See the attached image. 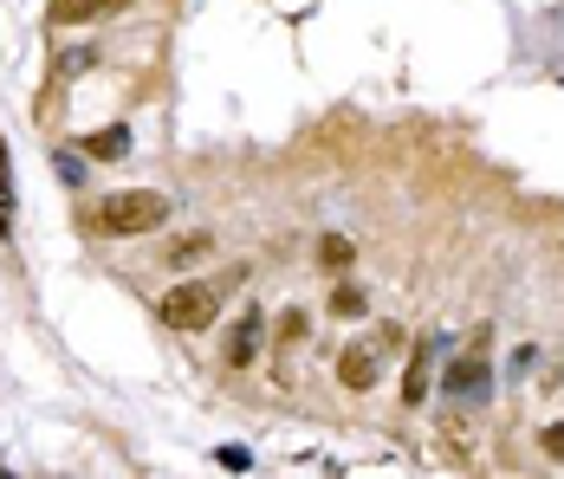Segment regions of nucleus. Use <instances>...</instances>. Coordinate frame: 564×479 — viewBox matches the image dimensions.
Instances as JSON below:
<instances>
[{"label":"nucleus","instance_id":"1","mask_svg":"<svg viewBox=\"0 0 564 479\" xmlns=\"http://www.w3.org/2000/svg\"><path fill=\"white\" fill-rule=\"evenodd\" d=\"M163 220H170V195H156V188H117L98 202V233H111V240L156 233Z\"/></svg>","mask_w":564,"mask_h":479},{"label":"nucleus","instance_id":"2","mask_svg":"<svg viewBox=\"0 0 564 479\" xmlns=\"http://www.w3.org/2000/svg\"><path fill=\"white\" fill-rule=\"evenodd\" d=\"M156 318L170 324V330H188L195 337V330H208V324L221 318V292L215 285H175L170 298L156 305Z\"/></svg>","mask_w":564,"mask_h":479},{"label":"nucleus","instance_id":"3","mask_svg":"<svg viewBox=\"0 0 564 479\" xmlns=\"http://www.w3.org/2000/svg\"><path fill=\"white\" fill-rule=\"evenodd\" d=\"M260 344H267L260 312H240V318L227 324V337H221V363H227V370H247V363L260 357Z\"/></svg>","mask_w":564,"mask_h":479},{"label":"nucleus","instance_id":"4","mask_svg":"<svg viewBox=\"0 0 564 479\" xmlns=\"http://www.w3.org/2000/svg\"><path fill=\"white\" fill-rule=\"evenodd\" d=\"M383 375V350L377 344H344L338 350V382L344 389H370Z\"/></svg>","mask_w":564,"mask_h":479},{"label":"nucleus","instance_id":"5","mask_svg":"<svg viewBox=\"0 0 564 479\" xmlns=\"http://www.w3.org/2000/svg\"><path fill=\"white\" fill-rule=\"evenodd\" d=\"M435 454H442V467H474V454H480V434L460 422V415H448V422H442V434H435Z\"/></svg>","mask_w":564,"mask_h":479},{"label":"nucleus","instance_id":"6","mask_svg":"<svg viewBox=\"0 0 564 479\" xmlns=\"http://www.w3.org/2000/svg\"><path fill=\"white\" fill-rule=\"evenodd\" d=\"M130 0H46V20L53 26H98L105 13H123Z\"/></svg>","mask_w":564,"mask_h":479},{"label":"nucleus","instance_id":"7","mask_svg":"<svg viewBox=\"0 0 564 479\" xmlns=\"http://www.w3.org/2000/svg\"><path fill=\"white\" fill-rule=\"evenodd\" d=\"M91 65H98V40H85V46H58L46 78H53V91H65V85H72L78 72H91Z\"/></svg>","mask_w":564,"mask_h":479},{"label":"nucleus","instance_id":"8","mask_svg":"<svg viewBox=\"0 0 564 479\" xmlns=\"http://www.w3.org/2000/svg\"><path fill=\"white\" fill-rule=\"evenodd\" d=\"M448 395L454 402H480V395H487V357H480V350L448 370Z\"/></svg>","mask_w":564,"mask_h":479},{"label":"nucleus","instance_id":"9","mask_svg":"<svg viewBox=\"0 0 564 479\" xmlns=\"http://www.w3.org/2000/svg\"><path fill=\"white\" fill-rule=\"evenodd\" d=\"M85 156H91V162H123V156H130V130H123V123H111V130L85 137Z\"/></svg>","mask_w":564,"mask_h":479},{"label":"nucleus","instance_id":"10","mask_svg":"<svg viewBox=\"0 0 564 479\" xmlns=\"http://www.w3.org/2000/svg\"><path fill=\"white\" fill-rule=\"evenodd\" d=\"M208 253H215V240H208V233H182V240H170V253H163V260H170L175 272H188V266H202Z\"/></svg>","mask_w":564,"mask_h":479},{"label":"nucleus","instance_id":"11","mask_svg":"<svg viewBox=\"0 0 564 479\" xmlns=\"http://www.w3.org/2000/svg\"><path fill=\"white\" fill-rule=\"evenodd\" d=\"M305 337H312V318H305V305L280 312V324H273V350H299Z\"/></svg>","mask_w":564,"mask_h":479},{"label":"nucleus","instance_id":"12","mask_svg":"<svg viewBox=\"0 0 564 479\" xmlns=\"http://www.w3.org/2000/svg\"><path fill=\"white\" fill-rule=\"evenodd\" d=\"M422 395H429V344H422V350H409V375H402V402L415 409Z\"/></svg>","mask_w":564,"mask_h":479},{"label":"nucleus","instance_id":"13","mask_svg":"<svg viewBox=\"0 0 564 479\" xmlns=\"http://www.w3.org/2000/svg\"><path fill=\"white\" fill-rule=\"evenodd\" d=\"M0 240H13V156H7V137H0Z\"/></svg>","mask_w":564,"mask_h":479},{"label":"nucleus","instance_id":"14","mask_svg":"<svg viewBox=\"0 0 564 479\" xmlns=\"http://www.w3.org/2000/svg\"><path fill=\"white\" fill-rule=\"evenodd\" d=\"M350 260H357V247H350L344 233H325V240H318V266L344 272V266H350Z\"/></svg>","mask_w":564,"mask_h":479},{"label":"nucleus","instance_id":"15","mask_svg":"<svg viewBox=\"0 0 564 479\" xmlns=\"http://www.w3.org/2000/svg\"><path fill=\"white\" fill-rule=\"evenodd\" d=\"M364 312H370V298H364L357 285H338V292H332V318H364Z\"/></svg>","mask_w":564,"mask_h":479},{"label":"nucleus","instance_id":"16","mask_svg":"<svg viewBox=\"0 0 564 479\" xmlns=\"http://www.w3.org/2000/svg\"><path fill=\"white\" fill-rule=\"evenodd\" d=\"M539 447H545V460H558V467H564V427H545V434H539Z\"/></svg>","mask_w":564,"mask_h":479},{"label":"nucleus","instance_id":"17","mask_svg":"<svg viewBox=\"0 0 564 479\" xmlns=\"http://www.w3.org/2000/svg\"><path fill=\"white\" fill-rule=\"evenodd\" d=\"M221 467H227V473H247V467H253V454H247V447H221Z\"/></svg>","mask_w":564,"mask_h":479}]
</instances>
